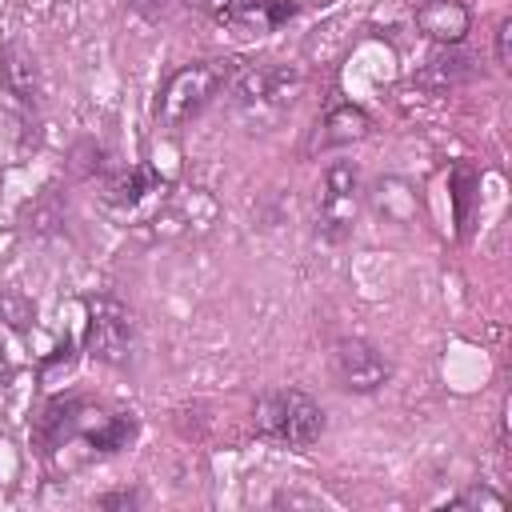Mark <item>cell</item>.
<instances>
[{"instance_id": "obj_3", "label": "cell", "mask_w": 512, "mask_h": 512, "mask_svg": "<svg viewBox=\"0 0 512 512\" xmlns=\"http://www.w3.org/2000/svg\"><path fill=\"white\" fill-rule=\"evenodd\" d=\"M252 416H256V432L284 448H312L324 432L320 404L300 388H280V392L260 396Z\"/></svg>"}, {"instance_id": "obj_7", "label": "cell", "mask_w": 512, "mask_h": 512, "mask_svg": "<svg viewBox=\"0 0 512 512\" xmlns=\"http://www.w3.org/2000/svg\"><path fill=\"white\" fill-rule=\"evenodd\" d=\"M416 28H420L428 40L452 48V44H460V40L468 36L472 12H468L464 0H420V8H416Z\"/></svg>"}, {"instance_id": "obj_9", "label": "cell", "mask_w": 512, "mask_h": 512, "mask_svg": "<svg viewBox=\"0 0 512 512\" xmlns=\"http://www.w3.org/2000/svg\"><path fill=\"white\" fill-rule=\"evenodd\" d=\"M296 8H300L296 0H236L228 24L252 32V36H264V32H276L284 20H292Z\"/></svg>"}, {"instance_id": "obj_11", "label": "cell", "mask_w": 512, "mask_h": 512, "mask_svg": "<svg viewBox=\"0 0 512 512\" xmlns=\"http://www.w3.org/2000/svg\"><path fill=\"white\" fill-rule=\"evenodd\" d=\"M84 440L96 448V452H120L136 440V420L128 412H116V416H104L96 420L92 428H84Z\"/></svg>"}, {"instance_id": "obj_14", "label": "cell", "mask_w": 512, "mask_h": 512, "mask_svg": "<svg viewBox=\"0 0 512 512\" xmlns=\"http://www.w3.org/2000/svg\"><path fill=\"white\" fill-rule=\"evenodd\" d=\"M476 188H480L476 168L472 164H456V172H452V200H456V224H460V232H468V220H472L468 204H472V192Z\"/></svg>"}, {"instance_id": "obj_18", "label": "cell", "mask_w": 512, "mask_h": 512, "mask_svg": "<svg viewBox=\"0 0 512 512\" xmlns=\"http://www.w3.org/2000/svg\"><path fill=\"white\" fill-rule=\"evenodd\" d=\"M140 496L136 492H108V496H100V508H132Z\"/></svg>"}, {"instance_id": "obj_1", "label": "cell", "mask_w": 512, "mask_h": 512, "mask_svg": "<svg viewBox=\"0 0 512 512\" xmlns=\"http://www.w3.org/2000/svg\"><path fill=\"white\" fill-rule=\"evenodd\" d=\"M236 72H240V68H236L232 56H212V60H196V64L176 68V72L164 80L160 96H156V116H160V124L180 128V124H188L192 116H200V112L232 84Z\"/></svg>"}, {"instance_id": "obj_16", "label": "cell", "mask_w": 512, "mask_h": 512, "mask_svg": "<svg viewBox=\"0 0 512 512\" xmlns=\"http://www.w3.org/2000/svg\"><path fill=\"white\" fill-rule=\"evenodd\" d=\"M452 508H504V496L492 492V488H484V484H472L468 492H460L452 500Z\"/></svg>"}, {"instance_id": "obj_12", "label": "cell", "mask_w": 512, "mask_h": 512, "mask_svg": "<svg viewBox=\"0 0 512 512\" xmlns=\"http://www.w3.org/2000/svg\"><path fill=\"white\" fill-rule=\"evenodd\" d=\"M148 192H156V176L148 168H132V172H120L112 184H108V204L112 208H136Z\"/></svg>"}, {"instance_id": "obj_10", "label": "cell", "mask_w": 512, "mask_h": 512, "mask_svg": "<svg viewBox=\"0 0 512 512\" xmlns=\"http://www.w3.org/2000/svg\"><path fill=\"white\" fill-rule=\"evenodd\" d=\"M364 132H368V116H364V108H356V104H332V108L324 112L320 128H316L312 148H336V144H352V140H360Z\"/></svg>"}, {"instance_id": "obj_4", "label": "cell", "mask_w": 512, "mask_h": 512, "mask_svg": "<svg viewBox=\"0 0 512 512\" xmlns=\"http://www.w3.org/2000/svg\"><path fill=\"white\" fill-rule=\"evenodd\" d=\"M360 200H364L360 172H356L348 160H336V164L324 172V184H320V196H316V228H320L328 240H344V236L356 228Z\"/></svg>"}, {"instance_id": "obj_6", "label": "cell", "mask_w": 512, "mask_h": 512, "mask_svg": "<svg viewBox=\"0 0 512 512\" xmlns=\"http://www.w3.org/2000/svg\"><path fill=\"white\" fill-rule=\"evenodd\" d=\"M332 376L344 392H376V388L388 384L392 368L368 340L348 336V340L332 344Z\"/></svg>"}, {"instance_id": "obj_15", "label": "cell", "mask_w": 512, "mask_h": 512, "mask_svg": "<svg viewBox=\"0 0 512 512\" xmlns=\"http://www.w3.org/2000/svg\"><path fill=\"white\" fill-rule=\"evenodd\" d=\"M0 316H4L12 328H20V332H24V328H28V320H36V308H32L20 292H4V296H0Z\"/></svg>"}, {"instance_id": "obj_13", "label": "cell", "mask_w": 512, "mask_h": 512, "mask_svg": "<svg viewBox=\"0 0 512 512\" xmlns=\"http://www.w3.org/2000/svg\"><path fill=\"white\" fill-rule=\"evenodd\" d=\"M472 76V68H468V56H456V52H444V56H432L428 60V68H424V84H432V88H452V84H460V80H468Z\"/></svg>"}, {"instance_id": "obj_2", "label": "cell", "mask_w": 512, "mask_h": 512, "mask_svg": "<svg viewBox=\"0 0 512 512\" xmlns=\"http://www.w3.org/2000/svg\"><path fill=\"white\" fill-rule=\"evenodd\" d=\"M300 88H304V76H300V68H288V64H264L244 76L236 72L232 76V108L248 128H268L284 112H292Z\"/></svg>"}, {"instance_id": "obj_8", "label": "cell", "mask_w": 512, "mask_h": 512, "mask_svg": "<svg viewBox=\"0 0 512 512\" xmlns=\"http://www.w3.org/2000/svg\"><path fill=\"white\" fill-rule=\"evenodd\" d=\"M0 80H4L8 96H16L20 104H36V100H40V72H36V60H32L20 44H0Z\"/></svg>"}, {"instance_id": "obj_5", "label": "cell", "mask_w": 512, "mask_h": 512, "mask_svg": "<svg viewBox=\"0 0 512 512\" xmlns=\"http://www.w3.org/2000/svg\"><path fill=\"white\" fill-rule=\"evenodd\" d=\"M132 312L112 300V296H96L88 300V320H84V348L88 356L104 360V364H120L128 360L132 348Z\"/></svg>"}, {"instance_id": "obj_17", "label": "cell", "mask_w": 512, "mask_h": 512, "mask_svg": "<svg viewBox=\"0 0 512 512\" xmlns=\"http://www.w3.org/2000/svg\"><path fill=\"white\" fill-rule=\"evenodd\" d=\"M496 64H500L504 72L512 68V20H508V16L496 24Z\"/></svg>"}]
</instances>
